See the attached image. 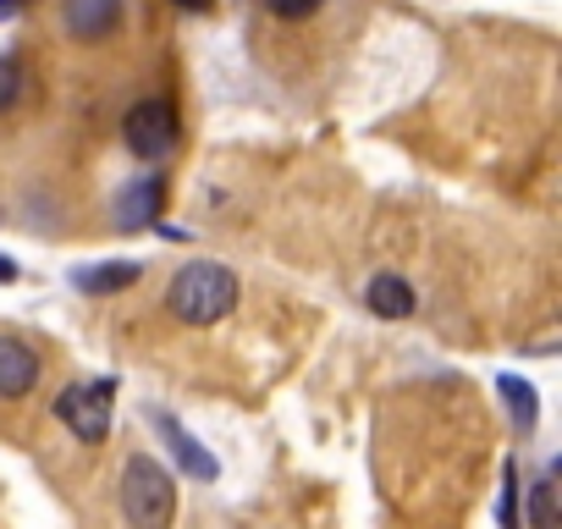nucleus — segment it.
Here are the masks:
<instances>
[{
  "mask_svg": "<svg viewBox=\"0 0 562 529\" xmlns=\"http://www.w3.org/2000/svg\"><path fill=\"white\" fill-rule=\"evenodd\" d=\"M23 89H29L23 61H18V56H0V111H12V105L23 100Z\"/></svg>",
  "mask_w": 562,
  "mask_h": 529,
  "instance_id": "13",
  "label": "nucleus"
},
{
  "mask_svg": "<svg viewBox=\"0 0 562 529\" xmlns=\"http://www.w3.org/2000/svg\"><path fill=\"white\" fill-rule=\"evenodd\" d=\"M529 529H562V507H557V463L529 485Z\"/></svg>",
  "mask_w": 562,
  "mask_h": 529,
  "instance_id": "12",
  "label": "nucleus"
},
{
  "mask_svg": "<svg viewBox=\"0 0 562 529\" xmlns=\"http://www.w3.org/2000/svg\"><path fill=\"white\" fill-rule=\"evenodd\" d=\"M364 304H370V315H381V320H408V315L419 309L414 288H408L403 277H392V271L370 277V288H364Z\"/></svg>",
  "mask_w": 562,
  "mask_h": 529,
  "instance_id": "10",
  "label": "nucleus"
},
{
  "mask_svg": "<svg viewBox=\"0 0 562 529\" xmlns=\"http://www.w3.org/2000/svg\"><path fill=\"white\" fill-rule=\"evenodd\" d=\"M321 7H326V0H265V12L281 18V23H304V18H315Z\"/></svg>",
  "mask_w": 562,
  "mask_h": 529,
  "instance_id": "15",
  "label": "nucleus"
},
{
  "mask_svg": "<svg viewBox=\"0 0 562 529\" xmlns=\"http://www.w3.org/2000/svg\"><path fill=\"white\" fill-rule=\"evenodd\" d=\"M502 529H518V463L502 469V507H496Z\"/></svg>",
  "mask_w": 562,
  "mask_h": 529,
  "instance_id": "14",
  "label": "nucleus"
},
{
  "mask_svg": "<svg viewBox=\"0 0 562 529\" xmlns=\"http://www.w3.org/2000/svg\"><path fill=\"white\" fill-rule=\"evenodd\" d=\"M496 392H502V403H507V414H513V425L529 436L535 425H540V403H535V386L529 381H518V375H502L496 381Z\"/></svg>",
  "mask_w": 562,
  "mask_h": 529,
  "instance_id": "11",
  "label": "nucleus"
},
{
  "mask_svg": "<svg viewBox=\"0 0 562 529\" xmlns=\"http://www.w3.org/2000/svg\"><path fill=\"white\" fill-rule=\"evenodd\" d=\"M237 277H232V264H215V259H193L182 264V271L171 277L166 288V309L182 320V326H215L237 309Z\"/></svg>",
  "mask_w": 562,
  "mask_h": 529,
  "instance_id": "1",
  "label": "nucleus"
},
{
  "mask_svg": "<svg viewBox=\"0 0 562 529\" xmlns=\"http://www.w3.org/2000/svg\"><path fill=\"white\" fill-rule=\"evenodd\" d=\"M18 277H23V271H18V259H12V254H0V288H12Z\"/></svg>",
  "mask_w": 562,
  "mask_h": 529,
  "instance_id": "16",
  "label": "nucleus"
},
{
  "mask_svg": "<svg viewBox=\"0 0 562 529\" xmlns=\"http://www.w3.org/2000/svg\"><path fill=\"white\" fill-rule=\"evenodd\" d=\"M111 403H116V381L100 375V381H78L56 397V419L78 436V441H105L111 436Z\"/></svg>",
  "mask_w": 562,
  "mask_h": 529,
  "instance_id": "3",
  "label": "nucleus"
},
{
  "mask_svg": "<svg viewBox=\"0 0 562 529\" xmlns=\"http://www.w3.org/2000/svg\"><path fill=\"white\" fill-rule=\"evenodd\" d=\"M116 496H122V513H127L133 529H171V518H177V480L149 452H133L122 463Z\"/></svg>",
  "mask_w": 562,
  "mask_h": 529,
  "instance_id": "2",
  "label": "nucleus"
},
{
  "mask_svg": "<svg viewBox=\"0 0 562 529\" xmlns=\"http://www.w3.org/2000/svg\"><path fill=\"white\" fill-rule=\"evenodd\" d=\"M160 199H166V177H138V182H127V188L116 193L111 221H116L122 232H138V226L160 221Z\"/></svg>",
  "mask_w": 562,
  "mask_h": 529,
  "instance_id": "7",
  "label": "nucleus"
},
{
  "mask_svg": "<svg viewBox=\"0 0 562 529\" xmlns=\"http://www.w3.org/2000/svg\"><path fill=\"white\" fill-rule=\"evenodd\" d=\"M23 7H29V0H0V23H12Z\"/></svg>",
  "mask_w": 562,
  "mask_h": 529,
  "instance_id": "17",
  "label": "nucleus"
},
{
  "mask_svg": "<svg viewBox=\"0 0 562 529\" xmlns=\"http://www.w3.org/2000/svg\"><path fill=\"white\" fill-rule=\"evenodd\" d=\"M155 425H160V436H166V452L177 458V469H182L188 480H215V474H221L215 452H210V447H199V436H193V430H188L177 414L155 408Z\"/></svg>",
  "mask_w": 562,
  "mask_h": 529,
  "instance_id": "5",
  "label": "nucleus"
},
{
  "mask_svg": "<svg viewBox=\"0 0 562 529\" xmlns=\"http://www.w3.org/2000/svg\"><path fill=\"white\" fill-rule=\"evenodd\" d=\"M182 138V122H177V105L171 100H138L127 116H122V144L138 155V160H166Z\"/></svg>",
  "mask_w": 562,
  "mask_h": 529,
  "instance_id": "4",
  "label": "nucleus"
},
{
  "mask_svg": "<svg viewBox=\"0 0 562 529\" xmlns=\"http://www.w3.org/2000/svg\"><path fill=\"white\" fill-rule=\"evenodd\" d=\"M122 18H127V7L122 0H61V29L72 34V40H111L116 29H122Z\"/></svg>",
  "mask_w": 562,
  "mask_h": 529,
  "instance_id": "6",
  "label": "nucleus"
},
{
  "mask_svg": "<svg viewBox=\"0 0 562 529\" xmlns=\"http://www.w3.org/2000/svg\"><path fill=\"white\" fill-rule=\"evenodd\" d=\"M144 277L138 259H100V264H83V271H72V288L89 293V299H111L122 288H133Z\"/></svg>",
  "mask_w": 562,
  "mask_h": 529,
  "instance_id": "8",
  "label": "nucleus"
},
{
  "mask_svg": "<svg viewBox=\"0 0 562 529\" xmlns=\"http://www.w3.org/2000/svg\"><path fill=\"white\" fill-rule=\"evenodd\" d=\"M40 381V353L18 337H0V397H29Z\"/></svg>",
  "mask_w": 562,
  "mask_h": 529,
  "instance_id": "9",
  "label": "nucleus"
}]
</instances>
